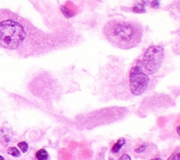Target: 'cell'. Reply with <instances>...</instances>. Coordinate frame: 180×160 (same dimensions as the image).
<instances>
[{"mask_svg": "<svg viewBox=\"0 0 180 160\" xmlns=\"http://www.w3.org/2000/svg\"><path fill=\"white\" fill-rule=\"evenodd\" d=\"M104 35L114 47L127 50L136 48L141 42L143 26L137 22L111 20L105 25Z\"/></svg>", "mask_w": 180, "mask_h": 160, "instance_id": "6da1fadb", "label": "cell"}, {"mask_svg": "<svg viewBox=\"0 0 180 160\" xmlns=\"http://www.w3.org/2000/svg\"><path fill=\"white\" fill-rule=\"evenodd\" d=\"M26 36L23 25L13 17H0V46L8 50L17 49Z\"/></svg>", "mask_w": 180, "mask_h": 160, "instance_id": "7a4b0ae2", "label": "cell"}, {"mask_svg": "<svg viewBox=\"0 0 180 160\" xmlns=\"http://www.w3.org/2000/svg\"><path fill=\"white\" fill-rule=\"evenodd\" d=\"M164 57L165 52L163 48L159 46H152L146 50L139 64L147 74L153 75L160 69Z\"/></svg>", "mask_w": 180, "mask_h": 160, "instance_id": "3957f363", "label": "cell"}, {"mask_svg": "<svg viewBox=\"0 0 180 160\" xmlns=\"http://www.w3.org/2000/svg\"><path fill=\"white\" fill-rule=\"evenodd\" d=\"M150 82L148 74L140 64L134 66L129 71V88L133 95L140 96L147 90Z\"/></svg>", "mask_w": 180, "mask_h": 160, "instance_id": "277c9868", "label": "cell"}, {"mask_svg": "<svg viewBox=\"0 0 180 160\" xmlns=\"http://www.w3.org/2000/svg\"><path fill=\"white\" fill-rule=\"evenodd\" d=\"M125 144H126L125 138H120V139H118V141H117L116 144H114V146H112V149H111L112 153H114V154L118 153Z\"/></svg>", "mask_w": 180, "mask_h": 160, "instance_id": "5b68a950", "label": "cell"}, {"mask_svg": "<svg viewBox=\"0 0 180 160\" xmlns=\"http://www.w3.org/2000/svg\"><path fill=\"white\" fill-rule=\"evenodd\" d=\"M35 158L38 160H47L48 159V153L46 149H39L37 154H35Z\"/></svg>", "mask_w": 180, "mask_h": 160, "instance_id": "8992f818", "label": "cell"}, {"mask_svg": "<svg viewBox=\"0 0 180 160\" xmlns=\"http://www.w3.org/2000/svg\"><path fill=\"white\" fill-rule=\"evenodd\" d=\"M132 10H133V12L139 13V14H142V13H146L145 5H143V4H138V5L135 6L134 8H132Z\"/></svg>", "mask_w": 180, "mask_h": 160, "instance_id": "52a82bcc", "label": "cell"}, {"mask_svg": "<svg viewBox=\"0 0 180 160\" xmlns=\"http://www.w3.org/2000/svg\"><path fill=\"white\" fill-rule=\"evenodd\" d=\"M8 153L9 155H11L12 156H15V157H18V156L20 155L19 150H18L17 147H15V146L9 147V148L8 149Z\"/></svg>", "mask_w": 180, "mask_h": 160, "instance_id": "ba28073f", "label": "cell"}, {"mask_svg": "<svg viewBox=\"0 0 180 160\" xmlns=\"http://www.w3.org/2000/svg\"><path fill=\"white\" fill-rule=\"evenodd\" d=\"M61 11L63 12V15L66 17H72L74 16V12L70 10L69 8H66V7H62L61 8Z\"/></svg>", "mask_w": 180, "mask_h": 160, "instance_id": "9c48e42d", "label": "cell"}, {"mask_svg": "<svg viewBox=\"0 0 180 160\" xmlns=\"http://www.w3.org/2000/svg\"><path fill=\"white\" fill-rule=\"evenodd\" d=\"M18 147H19V149L22 151V153H26V151L28 150V144L26 143V142H20V143H18Z\"/></svg>", "mask_w": 180, "mask_h": 160, "instance_id": "30bf717a", "label": "cell"}, {"mask_svg": "<svg viewBox=\"0 0 180 160\" xmlns=\"http://www.w3.org/2000/svg\"><path fill=\"white\" fill-rule=\"evenodd\" d=\"M167 160H180V153H175L171 155Z\"/></svg>", "mask_w": 180, "mask_h": 160, "instance_id": "8fae6325", "label": "cell"}, {"mask_svg": "<svg viewBox=\"0 0 180 160\" xmlns=\"http://www.w3.org/2000/svg\"><path fill=\"white\" fill-rule=\"evenodd\" d=\"M146 147H147V146L146 145H142V146H140L139 147H137V148H136V153H143L144 151L146 150Z\"/></svg>", "mask_w": 180, "mask_h": 160, "instance_id": "7c38bea8", "label": "cell"}, {"mask_svg": "<svg viewBox=\"0 0 180 160\" xmlns=\"http://www.w3.org/2000/svg\"><path fill=\"white\" fill-rule=\"evenodd\" d=\"M151 7L154 8H159V1L158 0H153V1L151 2Z\"/></svg>", "mask_w": 180, "mask_h": 160, "instance_id": "4fadbf2b", "label": "cell"}, {"mask_svg": "<svg viewBox=\"0 0 180 160\" xmlns=\"http://www.w3.org/2000/svg\"><path fill=\"white\" fill-rule=\"evenodd\" d=\"M120 160H131V157H130V155H128L127 154H125V155H123L120 157Z\"/></svg>", "mask_w": 180, "mask_h": 160, "instance_id": "5bb4252c", "label": "cell"}, {"mask_svg": "<svg viewBox=\"0 0 180 160\" xmlns=\"http://www.w3.org/2000/svg\"><path fill=\"white\" fill-rule=\"evenodd\" d=\"M142 2H143V5H147V4L149 3L148 0H142Z\"/></svg>", "mask_w": 180, "mask_h": 160, "instance_id": "9a60e30c", "label": "cell"}, {"mask_svg": "<svg viewBox=\"0 0 180 160\" xmlns=\"http://www.w3.org/2000/svg\"><path fill=\"white\" fill-rule=\"evenodd\" d=\"M176 132H177V134H178V135L180 136V126L176 128Z\"/></svg>", "mask_w": 180, "mask_h": 160, "instance_id": "2e32d148", "label": "cell"}, {"mask_svg": "<svg viewBox=\"0 0 180 160\" xmlns=\"http://www.w3.org/2000/svg\"><path fill=\"white\" fill-rule=\"evenodd\" d=\"M152 160H161L159 157H156V158H154V159H152Z\"/></svg>", "mask_w": 180, "mask_h": 160, "instance_id": "e0dca14e", "label": "cell"}, {"mask_svg": "<svg viewBox=\"0 0 180 160\" xmlns=\"http://www.w3.org/2000/svg\"><path fill=\"white\" fill-rule=\"evenodd\" d=\"M0 160H5V158L2 155H0Z\"/></svg>", "mask_w": 180, "mask_h": 160, "instance_id": "ac0fdd59", "label": "cell"}]
</instances>
